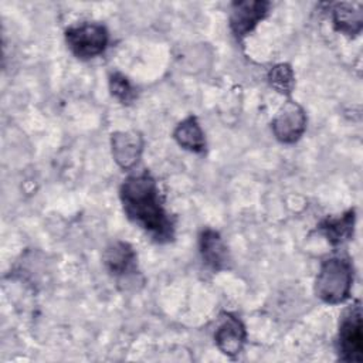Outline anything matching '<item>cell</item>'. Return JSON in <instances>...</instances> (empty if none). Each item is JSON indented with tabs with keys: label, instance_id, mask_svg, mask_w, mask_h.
Returning a JSON list of instances; mask_svg holds the SVG:
<instances>
[{
	"label": "cell",
	"instance_id": "1",
	"mask_svg": "<svg viewBox=\"0 0 363 363\" xmlns=\"http://www.w3.org/2000/svg\"><path fill=\"white\" fill-rule=\"evenodd\" d=\"M119 199L126 217L156 242L174 238V221L164 208L157 182L147 170L128 176L121 184Z\"/></svg>",
	"mask_w": 363,
	"mask_h": 363
},
{
	"label": "cell",
	"instance_id": "2",
	"mask_svg": "<svg viewBox=\"0 0 363 363\" xmlns=\"http://www.w3.org/2000/svg\"><path fill=\"white\" fill-rule=\"evenodd\" d=\"M353 284V265L346 257L326 258L315 279V294L325 303H342L350 296Z\"/></svg>",
	"mask_w": 363,
	"mask_h": 363
},
{
	"label": "cell",
	"instance_id": "3",
	"mask_svg": "<svg viewBox=\"0 0 363 363\" xmlns=\"http://www.w3.org/2000/svg\"><path fill=\"white\" fill-rule=\"evenodd\" d=\"M336 349L339 359L343 362H362L363 359V332H362V309L356 301L340 318L336 337Z\"/></svg>",
	"mask_w": 363,
	"mask_h": 363
},
{
	"label": "cell",
	"instance_id": "4",
	"mask_svg": "<svg viewBox=\"0 0 363 363\" xmlns=\"http://www.w3.org/2000/svg\"><path fill=\"white\" fill-rule=\"evenodd\" d=\"M109 34L99 23H82L65 30V43L71 52L81 60L94 58L108 47Z\"/></svg>",
	"mask_w": 363,
	"mask_h": 363
},
{
	"label": "cell",
	"instance_id": "5",
	"mask_svg": "<svg viewBox=\"0 0 363 363\" xmlns=\"http://www.w3.org/2000/svg\"><path fill=\"white\" fill-rule=\"evenodd\" d=\"M269 1H234L230 13V28L237 40L247 37L259 21H262L269 13Z\"/></svg>",
	"mask_w": 363,
	"mask_h": 363
},
{
	"label": "cell",
	"instance_id": "6",
	"mask_svg": "<svg viewBox=\"0 0 363 363\" xmlns=\"http://www.w3.org/2000/svg\"><path fill=\"white\" fill-rule=\"evenodd\" d=\"M275 138L282 143L296 142L306 128V115L299 104L286 101L271 123Z\"/></svg>",
	"mask_w": 363,
	"mask_h": 363
},
{
	"label": "cell",
	"instance_id": "7",
	"mask_svg": "<svg viewBox=\"0 0 363 363\" xmlns=\"http://www.w3.org/2000/svg\"><path fill=\"white\" fill-rule=\"evenodd\" d=\"M245 337H247V332L242 322L231 313H224L223 320L214 333V340L217 347L224 354L234 357L242 350Z\"/></svg>",
	"mask_w": 363,
	"mask_h": 363
},
{
	"label": "cell",
	"instance_id": "8",
	"mask_svg": "<svg viewBox=\"0 0 363 363\" xmlns=\"http://www.w3.org/2000/svg\"><path fill=\"white\" fill-rule=\"evenodd\" d=\"M111 147L115 162L122 169H130L138 163L142 155L143 140L142 136L133 130L115 132L111 136Z\"/></svg>",
	"mask_w": 363,
	"mask_h": 363
},
{
	"label": "cell",
	"instance_id": "9",
	"mask_svg": "<svg viewBox=\"0 0 363 363\" xmlns=\"http://www.w3.org/2000/svg\"><path fill=\"white\" fill-rule=\"evenodd\" d=\"M104 265L113 277H128L136 271V252L130 244L113 241L104 252Z\"/></svg>",
	"mask_w": 363,
	"mask_h": 363
},
{
	"label": "cell",
	"instance_id": "10",
	"mask_svg": "<svg viewBox=\"0 0 363 363\" xmlns=\"http://www.w3.org/2000/svg\"><path fill=\"white\" fill-rule=\"evenodd\" d=\"M199 247L203 261L207 267L220 271L227 268L230 255L221 235L211 228H204L199 237Z\"/></svg>",
	"mask_w": 363,
	"mask_h": 363
},
{
	"label": "cell",
	"instance_id": "11",
	"mask_svg": "<svg viewBox=\"0 0 363 363\" xmlns=\"http://www.w3.org/2000/svg\"><path fill=\"white\" fill-rule=\"evenodd\" d=\"M356 214L354 210H347L340 217H328L322 220L318 225L319 233H322L332 245H342L347 242L354 233Z\"/></svg>",
	"mask_w": 363,
	"mask_h": 363
},
{
	"label": "cell",
	"instance_id": "12",
	"mask_svg": "<svg viewBox=\"0 0 363 363\" xmlns=\"http://www.w3.org/2000/svg\"><path fill=\"white\" fill-rule=\"evenodd\" d=\"M332 21L336 31L356 37L363 28V11L360 4L336 3L332 6Z\"/></svg>",
	"mask_w": 363,
	"mask_h": 363
},
{
	"label": "cell",
	"instance_id": "13",
	"mask_svg": "<svg viewBox=\"0 0 363 363\" xmlns=\"http://www.w3.org/2000/svg\"><path fill=\"white\" fill-rule=\"evenodd\" d=\"M173 136L179 146L194 153H201L206 150V139L203 129L196 116L190 115L183 119L174 129Z\"/></svg>",
	"mask_w": 363,
	"mask_h": 363
},
{
	"label": "cell",
	"instance_id": "14",
	"mask_svg": "<svg viewBox=\"0 0 363 363\" xmlns=\"http://www.w3.org/2000/svg\"><path fill=\"white\" fill-rule=\"evenodd\" d=\"M268 81L274 89H277L279 94L289 95L295 85V75L288 64H277L271 71L268 72Z\"/></svg>",
	"mask_w": 363,
	"mask_h": 363
},
{
	"label": "cell",
	"instance_id": "15",
	"mask_svg": "<svg viewBox=\"0 0 363 363\" xmlns=\"http://www.w3.org/2000/svg\"><path fill=\"white\" fill-rule=\"evenodd\" d=\"M109 89H111V94L122 104H130L136 98L135 88L132 86L129 79L121 72L111 74Z\"/></svg>",
	"mask_w": 363,
	"mask_h": 363
}]
</instances>
